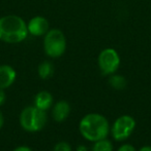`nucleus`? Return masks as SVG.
<instances>
[{"instance_id":"nucleus-1","label":"nucleus","mask_w":151,"mask_h":151,"mask_svg":"<svg viewBox=\"0 0 151 151\" xmlns=\"http://www.w3.org/2000/svg\"><path fill=\"white\" fill-rule=\"evenodd\" d=\"M27 23L17 14H6L0 18V41L8 44L23 42L28 37Z\"/></svg>"},{"instance_id":"nucleus-2","label":"nucleus","mask_w":151,"mask_h":151,"mask_svg":"<svg viewBox=\"0 0 151 151\" xmlns=\"http://www.w3.org/2000/svg\"><path fill=\"white\" fill-rule=\"evenodd\" d=\"M79 129L81 135L91 142L106 139L111 131L107 118L97 113H90L85 115L80 121Z\"/></svg>"},{"instance_id":"nucleus-3","label":"nucleus","mask_w":151,"mask_h":151,"mask_svg":"<svg viewBox=\"0 0 151 151\" xmlns=\"http://www.w3.org/2000/svg\"><path fill=\"white\" fill-rule=\"evenodd\" d=\"M42 47L44 54L49 58L58 59L62 57L67 48V40L65 34L60 29H50L44 36Z\"/></svg>"},{"instance_id":"nucleus-4","label":"nucleus","mask_w":151,"mask_h":151,"mask_svg":"<svg viewBox=\"0 0 151 151\" xmlns=\"http://www.w3.org/2000/svg\"><path fill=\"white\" fill-rule=\"evenodd\" d=\"M47 122V114L44 110L35 106H29L23 109L20 115L21 127L27 132L35 133L44 127Z\"/></svg>"},{"instance_id":"nucleus-5","label":"nucleus","mask_w":151,"mask_h":151,"mask_svg":"<svg viewBox=\"0 0 151 151\" xmlns=\"http://www.w3.org/2000/svg\"><path fill=\"white\" fill-rule=\"evenodd\" d=\"M121 59L118 52L113 47H106L98 54L97 65L104 75H112L119 69Z\"/></svg>"},{"instance_id":"nucleus-6","label":"nucleus","mask_w":151,"mask_h":151,"mask_svg":"<svg viewBox=\"0 0 151 151\" xmlns=\"http://www.w3.org/2000/svg\"><path fill=\"white\" fill-rule=\"evenodd\" d=\"M136 127V120L129 115H122L114 121L111 134L116 141H123L133 134Z\"/></svg>"},{"instance_id":"nucleus-7","label":"nucleus","mask_w":151,"mask_h":151,"mask_svg":"<svg viewBox=\"0 0 151 151\" xmlns=\"http://www.w3.org/2000/svg\"><path fill=\"white\" fill-rule=\"evenodd\" d=\"M27 29L29 35L34 37H44V34L50 30V23L44 17L35 16L27 22Z\"/></svg>"},{"instance_id":"nucleus-8","label":"nucleus","mask_w":151,"mask_h":151,"mask_svg":"<svg viewBox=\"0 0 151 151\" xmlns=\"http://www.w3.org/2000/svg\"><path fill=\"white\" fill-rule=\"evenodd\" d=\"M17 79V72L9 65H0V88L6 90Z\"/></svg>"},{"instance_id":"nucleus-9","label":"nucleus","mask_w":151,"mask_h":151,"mask_svg":"<svg viewBox=\"0 0 151 151\" xmlns=\"http://www.w3.org/2000/svg\"><path fill=\"white\" fill-rule=\"evenodd\" d=\"M71 112V106L66 101H59L54 105L52 110V116L55 121L61 122L64 121L69 115Z\"/></svg>"},{"instance_id":"nucleus-10","label":"nucleus","mask_w":151,"mask_h":151,"mask_svg":"<svg viewBox=\"0 0 151 151\" xmlns=\"http://www.w3.org/2000/svg\"><path fill=\"white\" fill-rule=\"evenodd\" d=\"M34 104L35 107H37L38 109L44 110V111L48 110L53 104V97L51 93L47 91H42L37 93L34 98Z\"/></svg>"},{"instance_id":"nucleus-11","label":"nucleus","mask_w":151,"mask_h":151,"mask_svg":"<svg viewBox=\"0 0 151 151\" xmlns=\"http://www.w3.org/2000/svg\"><path fill=\"white\" fill-rule=\"evenodd\" d=\"M37 73L39 78L42 79H48L54 73V66L51 62L44 61L38 65L37 68Z\"/></svg>"},{"instance_id":"nucleus-12","label":"nucleus","mask_w":151,"mask_h":151,"mask_svg":"<svg viewBox=\"0 0 151 151\" xmlns=\"http://www.w3.org/2000/svg\"><path fill=\"white\" fill-rule=\"evenodd\" d=\"M109 84L114 88V90L121 91V90H124V88H126L127 81H126V79H125L124 76L114 73V74H112V75H110Z\"/></svg>"},{"instance_id":"nucleus-13","label":"nucleus","mask_w":151,"mask_h":151,"mask_svg":"<svg viewBox=\"0 0 151 151\" xmlns=\"http://www.w3.org/2000/svg\"><path fill=\"white\" fill-rule=\"evenodd\" d=\"M92 151H113V144L106 138L94 142Z\"/></svg>"},{"instance_id":"nucleus-14","label":"nucleus","mask_w":151,"mask_h":151,"mask_svg":"<svg viewBox=\"0 0 151 151\" xmlns=\"http://www.w3.org/2000/svg\"><path fill=\"white\" fill-rule=\"evenodd\" d=\"M54 151H71V147L67 142H59L55 145Z\"/></svg>"},{"instance_id":"nucleus-15","label":"nucleus","mask_w":151,"mask_h":151,"mask_svg":"<svg viewBox=\"0 0 151 151\" xmlns=\"http://www.w3.org/2000/svg\"><path fill=\"white\" fill-rule=\"evenodd\" d=\"M117 151H136V148L131 144H124V145H121Z\"/></svg>"},{"instance_id":"nucleus-16","label":"nucleus","mask_w":151,"mask_h":151,"mask_svg":"<svg viewBox=\"0 0 151 151\" xmlns=\"http://www.w3.org/2000/svg\"><path fill=\"white\" fill-rule=\"evenodd\" d=\"M6 101V95L4 93V90L0 88V106H2Z\"/></svg>"},{"instance_id":"nucleus-17","label":"nucleus","mask_w":151,"mask_h":151,"mask_svg":"<svg viewBox=\"0 0 151 151\" xmlns=\"http://www.w3.org/2000/svg\"><path fill=\"white\" fill-rule=\"evenodd\" d=\"M14 151H32V150H31V148L27 147V146H19Z\"/></svg>"},{"instance_id":"nucleus-18","label":"nucleus","mask_w":151,"mask_h":151,"mask_svg":"<svg viewBox=\"0 0 151 151\" xmlns=\"http://www.w3.org/2000/svg\"><path fill=\"white\" fill-rule=\"evenodd\" d=\"M3 123H4V117H3V114H2V112L0 111V129L3 127Z\"/></svg>"},{"instance_id":"nucleus-19","label":"nucleus","mask_w":151,"mask_h":151,"mask_svg":"<svg viewBox=\"0 0 151 151\" xmlns=\"http://www.w3.org/2000/svg\"><path fill=\"white\" fill-rule=\"evenodd\" d=\"M139 151H151V146H143Z\"/></svg>"},{"instance_id":"nucleus-20","label":"nucleus","mask_w":151,"mask_h":151,"mask_svg":"<svg viewBox=\"0 0 151 151\" xmlns=\"http://www.w3.org/2000/svg\"><path fill=\"white\" fill-rule=\"evenodd\" d=\"M77 151H87V148L84 147V146H79Z\"/></svg>"}]
</instances>
